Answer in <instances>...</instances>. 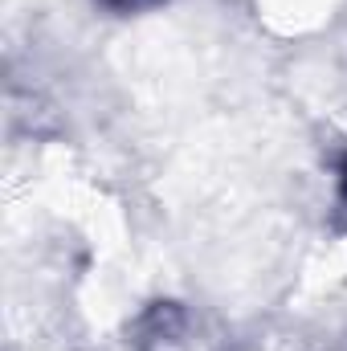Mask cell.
Returning <instances> with one entry per match:
<instances>
[{
	"mask_svg": "<svg viewBox=\"0 0 347 351\" xmlns=\"http://www.w3.org/2000/svg\"><path fill=\"white\" fill-rule=\"evenodd\" d=\"M184 339V315L176 311L172 302H160L156 311L143 315L139 323V348L143 351H172Z\"/></svg>",
	"mask_w": 347,
	"mask_h": 351,
	"instance_id": "cell-1",
	"label": "cell"
},
{
	"mask_svg": "<svg viewBox=\"0 0 347 351\" xmlns=\"http://www.w3.org/2000/svg\"><path fill=\"white\" fill-rule=\"evenodd\" d=\"M106 8H115V12H139V8H152V4H160V0H102Z\"/></svg>",
	"mask_w": 347,
	"mask_h": 351,
	"instance_id": "cell-2",
	"label": "cell"
},
{
	"mask_svg": "<svg viewBox=\"0 0 347 351\" xmlns=\"http://www.w3.org/2000/svg\"><path fill=\"white\" fill-rule=\"evenodd\" d=\"M339 204H344V213H347V168H344V196H339Z\"/></svg>",
	"mask_w": 347,
	"mask_h": 351,
	"instance_id": "cell-3",
	"label": "cell"
}]
</instances>
